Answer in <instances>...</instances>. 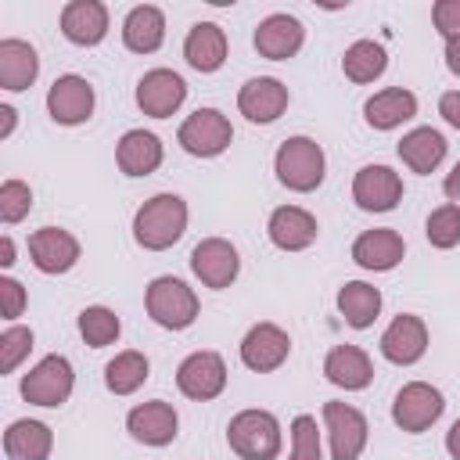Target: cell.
<instances>
[{"instance_id":"14","label":"cell","mask_w":460,"mask_h":460,"mask_svg":"<svg viewBox=\"0 0 460 460\" xmlns=\"http://www.w3.org/2000/svg\"><path fill=\"white\" fill-rule=\"evenodd\" d=\"M79 255H83V248H79L75 234H68L61 226H40L29 234V259L47 277L68 273L79 262Z\"/></svg>"},{"instance_id":"35","label":"cell","mask_w":460,"mask_h":460,"mask_svg":"<svg viewBox=\"0 0 460 460\" xmlns=\"http://www.w3.org/2000/svg\"><path fill=\"white\" fill-rule=\"evenodd\" d=\"M424 234H428V244L431 248H456L460 244V205H438L428 223H424Z\"/></svg>"},{"instance_id":"12","label":"cell","mask_w":460,"mask_h":460,"mask_svg":"<svg viewBox=\"0 0 460 460\" xmlns=\"http://www.w3.org/2000/svg\"><path fill=\"white\" fill-rule=\"evenodd\" d=\"M291 356V338L284 327L262 320V323H252L241 338V363L255 374H270L277 367H284V359Z\"/></svg>"},{"instance_id":"28","label":"cell","mask_w":460,"mask_h":460,"mask_svg":"<svg viewBox=\"0 0 460 460\" xmlns=\"http://www.w3.org/2000/svg\"><path fill=\"white\" fill-rule=\"evenodd\" d=\"M417 115V93L402 90V86H385L374 97H367L363 104V119L374 129H395L402 122H410Z\"/></svg>"},{"instance_id":"23","label":"cell","mask_w":460,"mask_h":460,"mask_svg":"<svg viewBox=\"0 0 460 460\" xmlns=\"http://www.w3.org/2000/svg\"><path fill=\"white\" fill-rule=\"evenodd\" d=\"M323 377H327L334 388L363 392V388L374 381V363H370V356H367L359 345H334V349L323 356Z\"/></svg>"},{"instance_id":"40","label":"cell","mask_w":460,"mask_h":460,"mask_svg":"<svg viewBox=\"0 0 460 460\" xmlns=\"http://www.w3.org/2000/svg\"><path fill=\"white\" fill-rule=\"evenodd\" d=\"M25 288L14 280V277H0V305H4V320L14 323L22 313H25Z\"/></svg>"},{"instance_id":"32","label":"cell","mask_w":460,"mask_h":460,"mask_svg":"<svg viewBox=\"0 0 460 460\" xmlns=\"http://www.w3.org/2000/svg\"><path fill=\"white\" fill-rule=\"evenodd\" d=\"M151 374V363L144 352L137 349H126V352H115V359L104 363V385L111 395H133Z\"/></svg>"},{"instance_id":"44","label":"cell","mask_w":460,"mask_h":460,"mask_svg":"<svg viewBox=\"0 0 460 460\" xmlns=\"http://www.w3.org/2000/svg\"><path fill=\"white\" fill-rule=\"evenodd\" d=\"M446 68L453 75H460V36L456 40H446Z\"/></svg>"},{"instance_id":"38","label":"cell","mask_w":460,"mask_h":460,"mask_svg":"<svg viewBox=\"0 0 460 460\" xmlns=\"http://www.w3.org/2000/svg\"><path fill=\"white\" fill-rule=\"evenodd\" d=\"M32 208V187L25 180H4L0 183V219L11 226V223H22Z\"/></svg>"},{"instance_id":"16","label":"cell","mask_w":460,"mask_h":460,"mask_svg":"<svg viewBox=\"0 0 460 460\" xmlns=\"http://www.w3.org/2000/svg\"><path fill=\"white\" fill-rule=\"evenodd\" d=\"M255 50L266 58V61H288L302 50L305 43V25L295 18V14H266L259 25H255Z\"/></svg>"},{"instance_id":"41","label":"cell","mask_w":460,"mask_h":460,"mask_svg":"<svg viewBox=\"0 0 460 460\" xmlns=\"http://www.w3.org/2000/svg\"><path fill=\"white\" fill-rule=\"evenodd\" d=\"M438 115H442L453 129H460V90H446V93L438 97Z\"/></svg>"},{"instance_id":"6","label":"cell","mask_w":460,"mask_h":460,"mask_svg":"<svg viewBox=\"0 0 460 460\" xmlns=\"http://www.w3.org/2000/svg\"><path fill=\"white\" fill-rule=\"evenodd\" d=\"M230 140H234V126L219 108H198L176 129V144L194 158H216L230 147Z\"/></svg>"},{"instance_id":"21","label":"cell","mask_w":460,"mask_h":460,"mask_svg":"<svg viewBox=\"0 0 460 460\" xmlns=\"http://www.w3.org/2000/svg\"><path fill=\"white\" fill-rule=\"evenodd\" d=\"M176 428H180V417H176L172 402H165V399L137 402L126 413V431L144 446H169L176 438Z\"/></svg>"},{"instance_id":"25","label":"cell","mask_w":460,"mask_h":460,"mask_svg":"<svg viewBox=\"0 0 460 460\" xmlns=\"http://www.w3.org/2000/svg\"><path fill=\"white\" fill-rule=\"evenodd\" d=\"M40 75V54L32 43L18 40V36H7L0 40V86L18 93V90H29Z\"/></svg>"},{"instance_id":"37","label":"cell","mask_w":460,"mask_h":460,"mask_svg":"<svg viewBox=\"0 0 460 460\" xmlns=\"http://www.w3.org/2000/svg\"><path fill=\"white\" fill-rule=\"evenodd\" d=\"M32 331L22 327V323H7L4 334H0V374H14L18 363L32 352Z\"/></svg>"},{"instance_id":"29","label":"cell","mask_w":460,"mask_h":460,"mask_svg":"<svg viewBox=\"0 0 460 460\" xmlns=\"http://www.w3.org/2000/svg\"><path fill=\"white\" fill-rule=\"evenodd\" d=\"M446 137L438 133V129H431V126H417V129H410V133H402V140H399V158H402V165L410 169V172H420V176H428V172H435L438 165H442V158H446Z\"/></svg>"},{"instance_id":"4","label":"cell","mask_w":460,"mask_h":460,"mask_svg":"<svg viewBox=\"0 0 460 460\" xmlns=\"http://www.w3.org/2000/svg\"><path fill=\"white\" fill-rule=\"evenodd\" d=\"M144 309L147 316L165 327V331H187L198 320V295L187 280L180 277H155L144 291Z\"/></svg>"},{"instance_id":"22","label":"cell","mask_w":460,"mask_h":460,"mask_svg":"<svg viewBox=\"0 0 460 460\" xmlns=\"http://www.w3.org/2000/svg\"><path fill=\"white\" fill-rule=\"evenodd\" d=\"M61 36L75 47H97L108 36V7L101 0H68L61 7Z\"/></svg>"},{"instance_id":"15","label":"cell","mask_w":460,"mask_h":460,"mask_svg":"<svg viewBox=\"0 0 460 460\" xmlns=\"http://www.w3.org/2000/svg\"><path fill=\"white\" fill-rule=\"evenodd\" d=\"M352 201L363 212H392L402 201V176L392 165H363L352 176Z\"/></svg>"},{"instance_id":"5","label":"cell","mask_w":460,"mask_h":460,"mask_svg":"<svg viewBox=\"0 0 460 460\" xmlns=\"http://www.w3.org/2000/svg\"><path fill=\"white\" fill-rule=\"evenodd\" d=\"M72 388H75V370H72V363H68L65 356H58V352L43 356V359L22 377V385H18L22 399L32 402V406H43V410H54V406L68 402Z\"/></svg>"},{"instance_id":"9","label":"cell","mask_w":460,"mask_h":460,"mask_svg":"<svg viewBox=\"0 0 460 460\" xmlns=\"http://www.w3.org/2000/svg\"><path fill=\"white\" fill-rule=\"evenodd\" d=\"M176 388L187 399H194V402H208V399L223 395V388H226V363H223V356L212 352V349L190 352L176 367Z\"/></svg>"},{"instance_id":"45","label":"cell","mask_w":460,"mask_h":460,"mask_svg":"<svg viewBox=\"0 0 460 460\" xmlns=\"http://www.w3.org/2000/svg\"><path fill=\"white\" fill-rule=\"evenodd\" d=\"M446 453L453 456V460H460V417L449 424V431H446Z\"/></svg>"},{"instance_id":"19","label":"cell","mask_w":460,"mask_h":460,"mask_svg":"<svg viewBox=\"0 0 460 460\" xmlns=\"http://www.w3.org/2000/svg\"><path fill=\"white\" fill-rule=\"evenodd\" d=\"M288 86L280 83V79H273V75H255V79H248L241 90H237V111L248 119V122H259V126H266V122H277L280 115H284V108H288Z\"/></svg>"},{"instance_id":"39","label":"cell","mask_w":460,"mask_h":460,"mask_svg":"<svg viewBox=\"0 0 460 460\" xmlns=\"http://www.w3.org/2000/svg\"><path fill=\"white\" fill-rule=\"evenodd\" d=\"M431 22L442 40H456L460 36V0H438L431 7Z\"/></svg>"},{"instance_id":"36","label":"cell","mask_w":460,"mask_h":460,"mask_svg":"<svg viewBox=\"0 0 460 460\" xmlns=\"http://www.w3.org/2000/svg\"><path fill=\"white\" fill-rule=\"evenodd\" d=\"M288 460H323V442H320L316 417L298 413L291 420V456Z\"/></svg>"},{"instance_id":"2","label":"cell","mask_w":460,"mask_h":460,"mask_svg":"<svg viewBox=\"0 0 460 460\" xmlns=\"http://www.w3.org/2000/svg\"><path fill=\"white\" fill-rule=\"evenodd\" d=\"M273 172L288 190L309 194L323 183V172H327L323 147L313 137H288L273 155Z\"/></svg>"},{"instance_id":"3","label":"cell","mask_w":460,"mask_h":460,"mask_svg":"<svg viewBox=\"0 0 460 460\" xmlns=\"http://www.w3.org/2000/svg\"><path fill=\"white\" fill-rule=\"evenodd\" d=\"M280 442V420L270 410H241L226 424V446L241 460H277Z\"/></svg>"},{"instance_id":"42","label":"cell","mask_w":460,"mask_h":460,"mask_svg":"<svg viewBox=\"0 0 460 460\" xmlns=\"http://www.w3.org/2000/svg\"><path fill=\"white\" fill-rule=\"evenodd\" d=\"M442 194L449 198V205H460V162L446 172V180H442Z\"/></svg>"},{"instance_id":"17","label":"cell","mask_w":460,"mask_h":460,"mask_svg":"<svg viewBox=\"0 0 460 460\" xmlns=\"http://www.w3.org/2000/svg\"><path fill=\"white\" fill-rule=\"evenodd\" d=\"M406 255V241L399 230L392 226H374V230H363L356 241H352V262L359 270H370V273H388L402 262Z\"/></svg>"},{"instance_id":"31","label":"cell","mask_w":460,"mask_h":460,"mask_svg":"<svg viewBox=\"0 0 460 460\" xmlns=\"http://www.w3.org/2000/svg\"><path fill=\"white\" fill-rule=\"evenodd\" d=\"M338 313L349 327L367 331L381 316V291L367 280H345L338 291Z\"/></svg>"},{"instance_id":"26","label":"cell","mask_w":460,"mask_h":460,"mask_svg":"<svg viewBox=\"0 0 460 460\" xmlns=\"http://www.w3.org/2000/svg\"><path fill=\"white\" fill-rule=\"evenodd\" d=\"M122 43L133 54H155L165 43V14L155 4H137L122 18Z\"/></svg>"},{"instance_id":"46","label":"cell","mask_w":460,"mask_h":460,"mask_svg":"<svg viewBox=\"0 0 460 460\" xmlns=\"http://www.w3.org/2000/svg\"><path fill=\"white\" fill-rule=\"evenodd\" d=\"M0 266H4V270L14 266V241H11V234L0 237Z\"/></svg>"},{"instance_id":"18","label":"cell","mask_w":460,"mask_h":460,"mask_svg":"<svg viewBox=\"0 0 460 460\" xmlns=\"http://www.w3.org/2000/svg\"><path fill=\"white\" fill-rule=\"evenodd\" d=\"M428 352V323L413 313H399L381 334V356L395 367H413Z\"/></svg>"},{"instance_id":"33","label":"cell","mask_w":460,"mask_h":460,"mask_svg":"<svg viewBox=\"0 0 460 460\" xmlns=\"http://www.w3.org/2000/svg\"><path fill=\"white\" fill-rule=\"evenodd\" d=\"M385 68H388V54L374 40H356L341 54V72L352 83H374V79L385 75Z\"/></svg>"},{"instance_id":"8","label":"cell","mask_w":460,"mask_h":460,"mask_svg":"<svg viewBox=\"0 0 460 460\" xmlns=\"http://www.w3.org/2000/svg\"><path fill=\"white\" fill-rule=\"evenodd\" d=\"M442 410H446V399H442V392H438L435 385H428V381H410V385H402V388L395 392V399H392V420H395L402 431H410V435L428 431V428L442 417Z\"/></svg>"},{"instance_id":"34","label":"cell","mask_w":460,"mask_h":460,"mask_svg":"<svg viewBox=\"0 0 460 460\" xmlns=\"http://www.w3.org/2000/svg\"><path fill=\"white\" fill-rule=\"evenodd\" d=\"M79 334L90 349H104V345H115L119 334H122V320L115 316V309L108 305H86L79 313Z\"/></svg>"},{"instance_id":"43","label":"cell","mask_w":460,"mask_h":460,"mask_svg":"<svg viewBox=\"0 0 460 460\" xmlns=\"http://www.w3.org/2000/svg\"><path fill=\"white\" fill-rule=\"evenodd\" d=\"M14 122H18V111L11 104H0V140H7L14 133Z\"/></svg>"},{"instance_id":"20","label":"cell","mask_w":460,"mask_h":460,"mask_svg":"<svg viewBox=\"0 0 460 460\" xmlns=\"http://www.w3.org/2000/svg\"><path fill=\"white\" fill-rule=\"evenodd\" d=\"M266 234H270V241H273L280 252H305V248L316 241L320 223H316V216H313L309 208H302V205H280V208L270 212Z\"/></svg>"},{"instance_id":"1","label":"cell","mask_w":460,"mask_h":460,"mask_svg":"<svg viewBox=\"0 0 460 460\" xmlns=\"http://www.w3.org/2000/svg\"><path fill=\"white\" fill-rule=\"evenodd\" d=\"M187 216V201L172 190H162L133 212V241L147 252H165L183 237Z\"/></svg>"},{"instance_id":"11","label":"cell","mask_w":460,"mask_h":460,"mask_svg":"<svg viewBox=\"0 0 460 460\" xmlns=\"http://www.w3.org/2000/svg\"><path fill=\"white\" fill-rule=\"evenodd\" d=\"M93 104H97V97H93L90 79H83L75 72L58 75L50 83V90H47V111H50V119L58 126H79V122H86L93 115Z\"/></svg>"},{"instance_id":"27","label":"cell","mask_w":460,"mask_h":460,"mask_svg":"<svg viewBox=\"0 0 460 460\" xmlns=\"http://www.w3.org/2000/svg\"><path fill=\"white\" fill-rule=\"evenodd\" d=\"M183 58L194 72H216L226 61V32L216 22H194L183 40Z\"/></svg>"},{"instance_id":"10","label":"cell","mask_w":460,"mask_h":460,"mask_svg":"<svg viewBox=\"0 0 460 460\" xmlns=\"http://www.w3.org/2000/svg\"><path fill=\"white\" fill-rule=\"evenodd\" d=\"M190 273H194L205 288L223 291V288H230V284L237 280V273H241V255H237V248H234L226 237H201V241L194 244V252H190Z\"/></svg>"},{"instance_id":"13","label":"cell","mask_w":460,"mask_h":460,"mask_svg":"<svg viewBox=\"0 0 460 460\" xmlns=\"http://www.w3.org/2000/svg\"><path fill=\"white\" fill-rule=\"evenodd\" d=\"M187 101V83L172 68H151L137 83V108L151 119H169Z\"/></svg>"},{"instance_id":"24","label":"cell","mask_w":460,"mask_h":460,"mask_svg":"<svg viewBox=\"0 0 460 460\" xmlns=\"http://www.w3.org/2000/svg\"><path fill=\"white\" fill-rule=\"evenodd\" d=\"M165 158V147L147 129H126L115 144V162L126 176H151Z\"/></svg>"},{"instance_id":"30","label":"cell","mask_w":460,"mask_h":460,"mask_svg":"<svg viewBox=\"0 0 460 460\" xmlns=\"http://www.w3.org/2000/svg\"><path fill=\"white\" fill-rule=\"evenodd\" d=\"M50 449H54V431L43 420L22 417V420H11L4 431L7 460H47Z\"/></svg>"},{"instance_id":"7","label":"cell","mask_w":460,"mask_h":460,"mask_svg":"<svg viewBox=\"0 0 460 460\" xmlns=\"http://www.w3.org/2000/svg\"><path fill=\"white\" fill-rule=\"evenodd\" d=\"M323 428H327V446H331V460H359V453L367 449L370 438V424L363 417V410H356L352 402H323Z\"/></svg>"}]
</instances>
